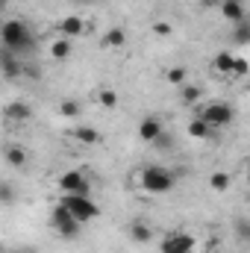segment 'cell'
<instances>
[{
  "label": "cell",
  "mask_w": 250,
  "mask_h": 253,
  "mask_svg": "<svg viewBox=\"0 0 250 253\" xmlns=\"http://www.w3.org/2000/svg\"><path fill=\"white\" fill-rule=\"evenodd\" d=\"M74 141H80V144H85V147H91V144H100V132H97V126H71V132H68Z\"/></svg>",
  "instance_id": "obj_15"
},
{
  "label": "cell",
  "mask_w": 250,
  "mask_h": 253,
  "mask_svg": "<svg viewBox=\"0 0 250 253\" xmlns=\"http://www.w3.org/2000/svg\"><path fill=\"white\" fill-rule=\"evenodd\" d=\"M153 33H156L159 39H168V36L174 33V27H171L168 21H153Z\"/></svg>",
  "instance_id": "obj_27"
},
{
  "label": "cell",
  "mask_w": 250,
  "mask_h": 253,
  "mask_svg": "<svg viewBox=\"0 0 250 253\" xmlns=\"http://www.w3.org/2000/svg\"><path fill=\"white\" fill-rule=\"evenodd\" d=\"M236 39H239L242 44H248V39H250V27H248V18L236 24Z\"/></svg>",
  "instance_id": "obj_28"
},
{
  "label": "cell",
  "mask_w": 250,
  "mask_h": 253,
  "mask_svg": "<svg viewBox=\"0 0 250 253\" xmlns=\"http://www.w3.org/2000/svg\"><path fill=\"white\" fill-rule=\"evenodd\" d=\"M50 227H53V233H56V236H62V239H77V236H80V230H83V224L71 218V212L65 209L62 203H56V206H53V212H50Z\"/></svg>",
  "instance_id": "obj_5"
},
{
  "label": "cell",
  "mask_w": 250,
  "mask_h": 253,
  "mask_svg": "<svg viewBox=\"0 0 250 253\" xmlns=\"http://www.w3.org/2000/svg\"><path fill=\"white\" fill-rule=\"evenodd\" d=\"M126 236L132 239V245H150V242H153V230H150V224H147V221H141V218L129 221Z\"/></svg>",
  "instance_id": "obj_10"
},
{
  "label": "cell",
  "mask_w": 250,
  "mask_h": 253,
  "mask_svg": "<svg viewBox=\"0 0 250 253\" xmlns=\"http://www.w3.org/2000/svg\"><path fill=\"white\" fill-rule=\"evenodd\" d=\"M165 83H168V85H177V88H180L183 83H188V71H186V68H180V65L168 68V71H165Z\"/></svg>",
  "instance_id": "obj_23"
},
{
  "label": "cell",
  "mask_w": 250,
  "mask_h": 253,
  "mask_svg": "<svg viewBox=\"0 0 250 253\" xmlns=\"http://www.w3.org/2000/svg\"><path fill=\"white\" fill-rule=\"evenodd\" d=\"M0 42H3V50L18 56V59L30 56L36 50V33L21 18H9V21L0 24Z\"/></svg>",
  "instance_id": "obj_1"
},
{
  "label": "cell",
  "mask_w": 250,
  "mask_h": 253,
  "mask_svg": "<svg viewBox=\"0 0 250 253\" xmlns=\"http://www.w3.org/2000/svg\"><path fill=\"white\" fill-rule=\"evenodd\" d=\"M221 15H224L227 21H233V24H239V21H245V18H248V9H245V0H224V3H221Z\"/></svg>",
  "instance_id": "obj_16"
},
{
  "label": "cell",
  "mask_w": 250,
  "mask_h": 253,
  "mask_svg": "<svg viewBox=\"0 0 250 253\" xmlns=\"http://www.w3.org/2000/svg\"><path fill=\"white\" fill-rule=\"evenodd\" d=\"M0 253H6V248H3V245H0Z\"/></svg>",
  "instance_id": "obj_32"
},
{
  "label": "cell",
  "mask_w": 250,
  "mask_h": 253,
  "mask_svg": "<svg viewBox=\"0 0 250 253\" xmlns=\"http://www.w3.org/2000/svg\"><path fill=\"white\" fill-rule=\"evenodd\" d=\"M250 65L245 56H236V65H233V80H242V77H248Z\"/></svg>",
  "instance_id": "obj_26"
},
{
  "label": "cell",
  "mask_w": 250,
  "mask_h": 253,
  "mask_svg": "<svg viewBox=\"0 0 250 253\" xmlns=\"http://www.w3.org/2000/svg\"><path fill=\"white\" fill-rule=\"evenodd\" d=\"M165 129V124H162V118H156V115H147V118H141V124H138V138L141 141H153L159 132Z\"/></svg>",
  "instance_id": "obj_13"
},
{
  "label": "cell",
  "mask_w": 250,
  "mask_h": 253,
  "mask_svg": "<svg viewBox=\"0 0 250 253\" xmlns=\"http://www.w3.org/2000/svg\"><path fill=\"white\" fill-rule=\"evenodd\" d=\"M194 248H197L194 236L183 233V230H174V233L162 236V242H159V253H191Z\"/></svg>",
  "instance_id": "obj_6"
},
{
  "label": "cell",
  "mask_w": 250,
  "mask_h": 253,
  "mask_svg": "<svg viewBox=\"0 0 250 253\" xmlns=\"http://www.w3.org/2000/svg\"><path fill=\"white\" fill-rule=\"evenodd\" d=\"M56 112H59L62 118H77V115L83 112V106H80L77 100H71V97H68V100H62V103H59V109H56Z\"/></svg>",
  "instance_id": "obj_24"
},
{
  "label": "cell",
  "mask_w": 250,
  "mask_h": 253,
  "mask_svg": "<svg viewBox=\"0 0 250 253\" xmlns=\"http://www.w3.org/2000/svg\"><path fill=\"white\" fill-rule=\"evenodd\" d=\"M197 118L203 124H209L212 129H224V126H230L236 121V109L227 100H209V103H203L197 109Z\"/></svg>",
  "instance_id": "obj_3"
},
{
  "label": "cell",
  "mask_w": 250,
  "mask_h": 253,
  "mask_svg": "<svg viewBox=\"0 0 250 253\" xmlns=\"http://www.w3.org/2000/svg\"><path fill=\"white\" fill-rule=\"evenodd\" d=\"M59 203L71 212V218L80 221V224H88V221H94V218L100 215V206H97L88 194H62Z\"/></svg>",
  "instance_id": "obj_4"
},
{
  "label": "cell",
  "mask_w": 250,
  "mask_h": 253,
  "mask_svg": "<svg viewBox=\"0 0 250 253\" xmlns=\"http://www.w3.org/2000/svg\"><path fill=\"white\" fill-rule=\"evenodd\" d=\"M3 118L9 121V124H27L30 118H33V109H30V103H24V100H12V103H6L3 106Z\"/></svg>",
  "instance_id": "obj_9"
},
{
  "label": "cell",
  "mask_w": 250,
  "mask_h": 253,
  "mask_svg": "<svg viewBox=\"0 0 250 253\" xmlns=\"http://www.w3.org/2000/svg\"><path fill=\"white\" fill-rule=\"evenodd\" d=\"M230 186H233V177L227 174V171H212L209 174V189L212 191H230Z\"/></svg>",
  "instance_id": "obj_21"
},
{
  "label": "cell",
  "mask_w": 250,
  "mask_h": 253,
  "mask_svg": "<svg viewBox=\"0 0 250 253\" xmlns=\"http://www.w3.org/2000/svg\"><path fill=\"white\" fill-rule=\"evenodd\" d=\"M0 74L6 77V80H21L24 77V65L18 56H12V53H0Z\"/></svg>",
  "instance_id": "obj_11"
},
{
  "label": "cell",
  "mask_w": 250,
  "mask_h": 253,
  "mask_svg": "<svg viewBox=\"0 0 250 253\" xmlns=\"http://www.w3.org/2000/svg\"><path fill=\"white\" fill-rule=\"evenodd\" d=\"M3 159H6L9 168H24V165L30 162V153H27L24 144H9V147L3 150Z\"/></svg>",
  "instance_id": "obj_14"
},
{
  "label": "cell",
  "mask_w": 250,
  "mask_h": 253,
  "mask_svg": "<svg viewBox=\"0 0 250 253\" xmlns=\"http://www.w3.org/2000/svg\"><path fill=\"white\" fill-rule=\"evenodd\" d=\"M212 132H215V129L209 124H203L200 118H191V121H188V135H191V138H203V141H206V138H212Z\"/></svg>",
  "instance_id": "obj_22"
},
{
  "label": "cell",
  "mask_w": 250,
  "mask_h": 253,
  "mask_svg": "<svg viewBox=\"0 0 250 253\" xmlns=\"http://www.w3.org/2000/svg\"><path fill=\"white\" fill-rule=\"evenodd\" d=\"M200 97H203V88H200V85H194V83H183V85H180V103L197 106Z\"/></svg>",
  "instance_id": "obj_19"
},
{
  "label": "cell",
  "mask_w": 250,
  "mask_h": 253,
  "mask_svg": "<svg viewBox=\"0 0 250 253\" xmlns=\"http://www.w3.org/2000/svg\"><path fill=\"white\" fill-rule=\"evenodd\" d=\"M15 253H39V251H33V248H18Z\"/></svg>",
  "instance_id": "obj_29"
},
{
  "label": "cell",
  "mask_w": 250,
  "mask_h": 253,
  "mask_svg": "<svg viewBox=\"0 0 250 253\" xmlns=\"http://www.w3.org/2000/svg\"><path fill=\"white\" fill-rule=\"evenodd\" d=\"M71 50H74L71 39L56 36V39L50 42V59H53V62H65V59H71Z\"/></svg>",
  "instance_id": "obj_17"
},
{
  "label": "cell",
  "mask_w": 250,
  "mask_h": 253,
  "mask_svg": "<svg viewBox=\"0 0 250 253\" xmlns=\"http://www.w3.org/2000/svg\"><path fill=\"white\" fill-rule=\"evenodd\" d=\"M56 186H59L62 194H88V191H91V183H88L85 171H80V168L65 171L62 177L56 180Z\"/></svg>",
  "instance_id": "obj_7"
},
{
  "label": "cell",
  "mask_w": 250,
  "mask_h": 253,
  "mask_svg": "<svg viewBox=\"0 0 250 253\" xmlns=\"http://www.w3.org/2000/svg\"><path fill=\"white\" fill-rule=\"evenodd\" d=\"M6 6H9V0H0V12H3V9H6Z\"/></svg>",
  "instance_id": "obj_30"
},
{
  "label": "cell",
  "mask_w": 250,
  "mask_h": 253,
  "mask_svg": "<svg viewBox=\"0 0 250 253\" xmlns=\"http://www.w3.org/2000/svg\"><path fill=\"white\" fill-rule=\"evenodd\" d=\"M233 65H236V53H230V50H221V53L212 56V71H215L218 77L233 80Z\"/></svg>",
  "instance_id": "obj_12"
},
{
  "label": "cell",
  "mask_w": 250,
  "mask_h": 253,
  "mask_svg": "<svg viewBox=\"0 0 250 253\" xmlns=\"http://www.w3.org/2000/svg\"><path fill=\"white\" fill-rule=\"evenodd\" d=\"M56 33L62 36V39H80V36H85L88 33V21L83 18V15H65L62 21L56 24Z\"/></svg>",
  "instance_id": "obj_8"
},
{
  "label": "cell",
  "mask_w": 250,
  "mask_h": 253,
  "mask_svg": "<svg viewBox=\"0 0 250 253\" xmlns=\"http://www.w3.org/2000/svg\"><path fill=\"white\" fill-rule=\"evenodd\" d=\"M138 186L147 194H168L177 186V174L162 168V165H147V168L138 171Z\"/></svg>",
  "instance_id": "obj_2"
},
{
  "label": "cell",
  "mask_w": 250,
  "mask_h": 253,
  "mask_svg": "<svg viewBox=\"0 0 250 253\" xmlns=\"http://www.w3.org/2000/svg\"><path fill=\"white\" fill-rule=\"evenodd\" d=\"M203 3H224V0H203Z\"/></svg>",
  "instance_id": "obj_31"
},
{
  "label": "cell",
  "mask_w": 250,
  "mask_h": 253,
  "mask_svg": "<svg viewBox=\"0 0 250 253\" xmlns=\"http://www.w3.org/2000/svg\"><path fill=\"white\" fill-rule=\"evenodd\" d=\"M100 44H103V47H109V50L124 47V44H126V30H124V27H112V30H106V33H103V39H100Z\"/></svg>",
  "instance_id": "obj_18"
},
{
  "label": "cell",
  "mask_w": 250,
  "mask_h": 253,
  "mask_svg": "<svg viewBox=\"0 0 250 253\" xmlns=\"http://www.w3.org/2000/svg\"><path fill=\"white\" fill-rule=\"evenodd\" d=\"M71 3H83V0H71Z\"/></svg>",
  "instance_id": "obj_33"
},
{
  "label": "cell",
  "mask_w": 250,
  "mask_h": 253,
  "mask_svg": "<svg viewBox=\"0 0 250 253\" xmlns=\"http://www.w3.org/2000/svg\"><path fill=\"white\" fill-rule=\"evenodd\" d=\"M18 200V189L12 183H3L0 180V203H15Z\"/></svg>",
  "instance_id": "obj_25"
},
{
  "label": "cell",
  "mask_w": 250,
  "mask_h": 253,
  "mask_svg": "<svg viewBox=\"0 0 250 253\" xmlns=\"http://www.w3.org/2000/svg\"><path fill=\"white\" fill-rule=\"evenodd\" d=\"M94 100H97L100 109H118V91L115 88H97Z\"/></svg>",
  "instance_id": "obj_20"
}]
</instances>
